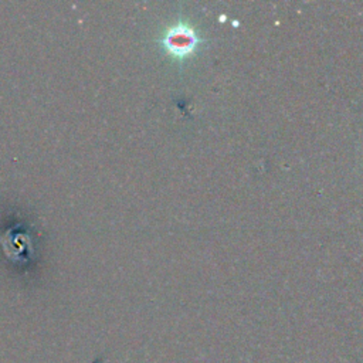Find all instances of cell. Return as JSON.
Segmentation results:
<instances>
[{
  "label": "cell",
  "instance_id": "1",
  "mask_svg": "<svg viewBox=\"0 0 363 363\" xmlns=\"http://www.w3.org/2000/svg\"><path fill=\"white\" fill-rule=\"evenodd\" d=\"M200 43L201 40L196 30L190 24L182 21L172 26L162 40L166 51L177 60H184L194 54Z\"/></svg>",
  "mask_w": 363,
  "mask_h": 363
}]
</instances>
